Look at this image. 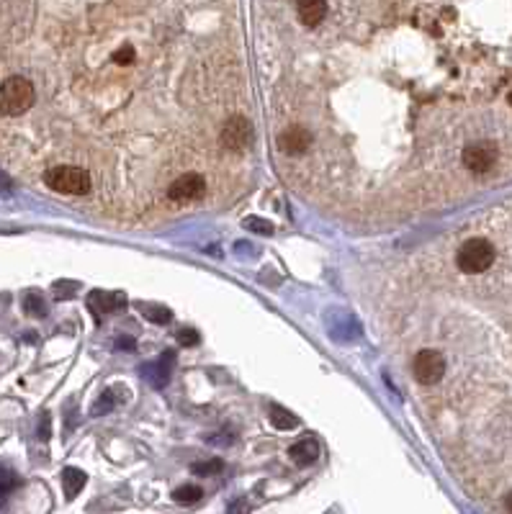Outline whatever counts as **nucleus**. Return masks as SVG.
<instances>
[{
  "instance_id": "obj_22",
  "label": "nucleus",
  "mask_w": 512,
  "mask_h": 514,
  "mask_svg": "<svg viewBox=\"0 0 512 514\" xmlns=\"http://www.w3.org/2000/svg\"><path fill=\"white\" fill-rule=\"evenodd\" d=\"M18 484V476H16L11 468H6V465H0V493L11 491V489Z\"/></svg>"
},
{
  "instance_id": "obj_9",
  "label": "nucleus",
  "mask_w": 512,
  "mask_h": 514,
  "mask_svg": "<svg viewBox=\"0 0 512 514\" xmlns=\"http://www.w3.org/2000/svg\"><path fill=\"white\" fill-rule=\"evenodd\" d=\"M173 360H175V352H165L163 358L152 360V363H144L142 378L155 388L168 386V380H170V373H173Z\"/></svg>"
},
{
  "instance_id": "obj_6",
  "label": "nucleus",
  "mask_w": 512,
  "mask_h": 514,
  "mask_svg": "<svg viewBox=\"0 0 512 514\" xmlns=\"http://www.w3.org/2000/svg\"><path fill=\"white\" fill-rule=\"evenodd\" d=\"M219 139L221 144L232 152H242V149H248L252 144V127H250L248 119H242V116H235V119H229L219 132Z\"/></svg>"
},
{
  "instance_id": "obj_13",
  "label": "nucleus",
  "mask_w": 512,
  "mask_h": 514,
  "mask_svg": "<svg viewBox=\"0 0 512 514\" xmlns=\"http://www.w3.org/2000/svg\"><path fill=\"white\" fill-rule=\"evenodd\" d=\"M88 476L80 468H64L62 471V489H64V496L67 499H75L80 491H83V486H86Z\"/></svg>"
},
{
  "instance_id": "obj_3",
  "label": "nucleus",
  "mask_w": 512,
  "mask_h": 514,
  "mask_svg": "<svg viewBox=\"0 0 512 514\" xmlns=\"http://www.w3.org/2000/svg\"><path fill=\"white\" fill-rule=\"evenodd\" d=\"M455 262H458V268H461L463 273H471V275L484 273V270L494 262V245H489L487 240L463 242Z\"/></svg>"
},
{
  "instance_id": "obj_18",
  "label": "nucleus",
  "mask_w": 512,
  "mask_h": 514,
  "mask_svg": "<svg viewBox=\"0 0 512 514\" xmlns=\"http://www.w3.org/2000/svg\"><path fill=\"white\" fill-rule=\"evenodd\" d=\"M111 409H116V391H114V388H108V391H103V394H100L98 402L93 404V414H95V416L108 414Z\"/></svg>"
},
{
  "instance_id": "obj_16",
  "label": "nucleus",
  "mask_w": 512,
  "mask_h": 514,
  "mask_svg": "<svg viewBox=\"0 0 512 514\" xmlns=\"http://www.w3.org/2000/svg\"><path fill=\"white\" fill-rule=\"evenodd\" d=\"M173 499L178 501V504H196L201 499V489L193 486V484H185V486L173 491Z\"/></svg>"
},
{
  "instance_id": "obj_23",
  "label": "nucleus",
  "mask_w": 512,
  "mask_h": 514,
  "mask_svg": "<svg viewBox=\"0 0 512 514\" xmlns=\"http://www.w3.org/2000/svg\"><path fill=\"white\" fill-rule=\"evenodd\" d=\"M245 226L248 229H252V232H263V234H271L273 232V226L265 221V218H257V216H248L245 218Z\"/></svg>"
},
{
  "instance_id": "obj_28",
  "label": "nucleus",
  "mask_w": 512,
  "mask_h": 514,
  "mask_svg": "<svg viewBox=\"0 0 512 514\" xmlns=\"http://www.w3.org/2000/svg\"><path fill=\"white\" fill-rule=\"evenodd\" d=\"M227 514H248V507H245V501H237V504H232Z\"/></svg>"
},
{
  "instance_id": "obj_19",
  "label": "nucleus",
  "mask_w": 512,
  "mask_h": 514,
  "mask_svg": "<svg viewBox=\"0 0 512 514\" xmlns=\"http://www.w3.org/2000/svg\"><path fill=\"white\" fill-rule=\"evenodd\" d=\"M175 339H178L180 347H196L201 342V334L193 327H180L178 332H175Z\"/></svg>"
},
{
  "instance_id": "obj_10",
  "label": "nucleus",
  "mask_w": 512,
  "mask_h": 514,
  "mask_svg": "<svg viewBox=\"0 0 512 514\" xmlns=\"http://www.w3.org/2000/svg\"><path fill=\"white\" fill-rule=\"evenodd\" d=\"M309 144H312V134L306 132V129L301 127H289L284 132V134L278 136V147L284 149L286 155H304L306 149H309Z\"/></svg>"
},
{
  "instance_id": "obj_12",
  "label": "nucleus",
  "mask_w": 512,
  "mask_h": 514,
  "mask_svg": "<svg viewBox=\"0 0 512 514\" xmlns=\"http://www.w3.org/2000/svg\"><path fill=\"white\" fill-rule=\"evenodd\" d=\"M296 11H299V21L304 26L314 28L320 26L322 18L327 16V3H322V0H304V3L296 6Z\"/></svg>"
},
{
  "instance_id": "obj_27",
  "label": "nucleus",
  "mask_w": 512,
  "mask_h": 514,
  "mask_svg": "<svg viewBox=\"0 0 512 514\" xmlns=\"http://www.w3.org/2000/svg\"><path fill=\"white\" fill-rule=\"evenodd\" d=\"M116 345H119L121 350L132 352V350H134V347H136V342H134V339H132V337H119V339H116Z\"/></svg>"
},
{
  "instance_id": "obj_29",
  "label": "nucleus",
  "mask_w": 512,
  "mask_h": 514,
  "mask_svg": "<svg viewBox=\"0 0 512 514\" xmlns=\"http://www.w3.org/2000/svg\"><path fill=\"white\" fill-rule=\"evenodd\" d=\"M505 509H507V512L512 514V491H510V493H507V496H505Z\"/></svg>"
},
{
  "instance_id": "obj_26",
  "label": "nucleus",
  "mask_w": 512,
  "mask_h": 514,
  "mask_svg": "<svg viewBox=\"0 0 512 514\" xmlns=\"http://www.w3.org/2000/svg\"><path fill=\"white\" fill-rule=\"evenodd\" d=\"M209 443L211 445H229V443H235V435L232 432H227V435H216V437H209Z\"/></svg>"
},
{
  "instance_id": "obj_2",
  "label": "nucleus",
  "mask_w": 512,
  "mask_h": 514,
  "mask_svg": "<svg viewBox=\"0 0 512 514\" xmlns=\"http://www.w3.org/2000/svg\"><path fill=\"white\" fill-rule=\"evenodd\" d=\"M47 185L57 193H67V196H86L91 190V175L86 170L72 168V165H59V168L47 170L44 175Z\"/></svg>"
},
{
  "instance_id": "obj_24",
  "label": "nucleus",
  "mask_w": 512,
  "mask_h": 514,
  "mask_svg": "<svg viewBox=\"0 0 512 514\" xmlns=\"http://www.w3.org/2000/svg\"><path fill=\"white\" fill-rule=\"evenodd\" d=\"M132 59H134V47H132V44L121 47V49L114 54V62L116 64H132Z\"/></svg>"
},
{
  "instance_id": "obj_20",
  "label": "nucleus",
  "mask_w": 512,
  "mask_h": 514,
  "mask_svg": "<svg viewBox=\"0 0 512 514\" xmlns=\"http://www.w3.org/2000/svg\"><path fill=\"white\" fill-rule=\"evenodd\" d=\"M221 468H224V460L211 458V460H201V463L193 465V473H196V476H214V473H219Z\"/></svg>"
},
{
  "instance_id": "obj_8",
  "label": "nucleus",
  "mask_w": 512,
  "mask_h": 514,
  "mask_svg": "<svg viewBox=\"0 0 512 514\" xmlns=\"http://www.w3.org/2000/svg\"><path fill=\"white\" fill-rule=\"evenodd\" d=\"M88 306L95 314V319L106 317V314H116L127 306V296L124 293H106V291H91L88 293Z\"/></svg>"
},
{
  "instance_id": "obj_21",
  "label": "nucleus",
  "mask_w": 512,
  "mask_h": 514,
  "mask_svg": "<svg viewBox=\"0 0 512 514\" xmlns=\"http://www.w3.org/2000/svg\"><path fill=\"white\" fill-rule=\"evenodd\" d=\"M75 291H78V283H72V281H59V283H54V286H52V293H54V298H57V301L75 296Z\"/></svg>"
},
{
  "instance_id": "obj_7",
  "label": "nucleus",
  "mask_w": 512,
  "mask_h": 514,
  "mask_svg": "<svg viewBox=\"0 0 512 514\" xmlns=\"http://www.w3.org/2000/svg\"><path fill=\"white\" fill-rule=\"evenodd\" d=\"M204 193H206V180H204L199 173H185V175H180L178 180H173L170 188H168V198H170V201H178V204L199 201Z\"/></svg>"
},
{
  "instance_id": "obj_1",
  "label": "nucleus",
  "mask_w": 512,
  "mask_h": 514,
  "mask_svg": "<svg viewBox=\"0 0 512 514\" xmlns=\"http://www.w3.org/2000/svg\"><path fill=\"white\" fill-rule=\"evenodd\" d=\"M34 85L26 78H8L0 83V113L3 116H21L34 106Z\"/></svg>"
},
{
  "instance_id": "obj_25",
  "label": "nucleus",
  "mask_w": 512,
  "mask_h": 514,
  "mask_svg": "<svg viewBox=\"0 0 512 514\" xmlns=\"http://www.w3.org/2000/svg\"><path fill=\"white\" fill-rule=\"evenodd\" d=\"M39 440H50V414H42V422H39Z\"/></svg>"
},
{
  "instance_id": "obj_17",
  "label": "nucleus",
  "mask_w": 512,
  "mask_h": 514,
  "mask_svg": "<svg viewBox=\"0 0 512 514\" xmlns=\"http://www.w3.org/2000/svg\"><path fill=\"white\" fill-rule=\"evenodd\" d=\"M142 314L155 325H168L173 322V311L168 306H142Z\"/></svg>"
},
{
  "instance_id": "obj_5",
  "label": "nucleus",
  "mask_w": 512,
  "mask_h": 514,
  "mask_svg": "<svg viewBox=\"0 0 512 514\" xmlns=\"http://www.w3.org/2000/svg\"><path fill=\"white\" fill-rule=\"evenodd\" d=\"M494 163H497V147L491 141H474V144L463 149V165L477 175L489 173Z\"/></svg>"
},
{
  "instance_id": "obj_14",
  "label": "nucleus",
  "mask_w": 512,
  "mask_h": 514,
  "mask_svg": "<svg viewBox=\"0 0 512 514\" xmlns=\"http://www.w3.org/2000/svg\"><path fill=\"white\" fill-rule=\"evenodd\" d=\"M23 311H26L29 317L42 319V317H47V314H50V306H47V301L42 298V293L31 291V293H26V296H23Z\"/></svg>"
},
{
  "instance_id": "obj_15",
  "label": "nucleus",
  "mask_w": 512,
  "mask_h": 514,
  "mask_svg": "<svg viewBox=\"0 0 512 514\" xmlns=\"http://www.w3.org/2000/svg\"><path fill=\"white\" fill-rule=\"evenodd\" d=\"M299 416L296 414H291L289 409H281V407H276L271 411V424L276 427V430H296L299 427Z\"/></svg>"
},
{
  "instance_id": "obj_4",
  "label": "nucleus",
  "mask_w": 512,
  "mask_h": 514,
  "mask_svg": "<svg viewBox=\"0 0 512 514\" xmlns=\"http://www.w3.org/2000/svg\"><path fill=\"white\" fill-rule=\"evenodd\" d=\"M412 370H414V378L420 380L422 386H433L446 373V358L438 350H422L414 358Z\"/></svg>"
},
{
  "instance_id": "obj_11",
  "label": "nucleus",
  "mask_w": 512,
  "mask_h": 514,
  "mask_svg": "<svg viewBox=\"0 0 512 514\" xmlns=\"http://www.w3.org/2000/svg\"><path fill=\"white\" fill-rule=\"evenodd\" d=\"M289 455H291V460L296 465H312L314 460L320 458V443L314 437H304V440L291 445Z\"/></svg>"
}]
</instances>
